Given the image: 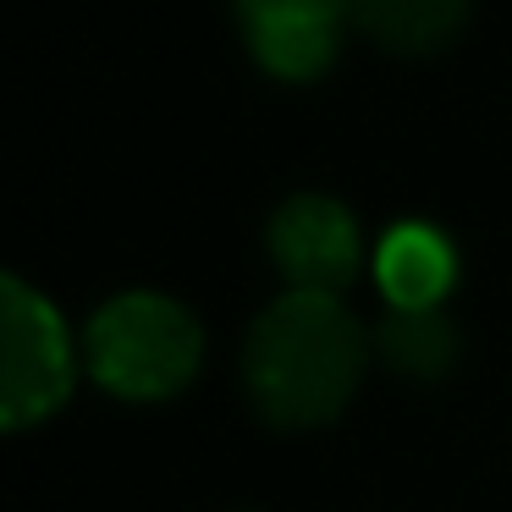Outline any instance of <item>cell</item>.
I'll use <instances>...</instances> for the list:
<instances>
[{"label": "cell", "mask_w": 512, "mask_h": 512, "mask_svg": "<svg viewBox=\"0 0 512 512\" xmlns=\"http://www.w3.org/2000/svg\"><path fill=\"white\" fill-rule=\"evenodd\" d=\"M204 364V331L177 298L122 292L89 325V369L127 402H160L193 386Z\"/></svg>", "instance_id": "cell-2"}, {"label": "cell", "mask_w": 512, "mask_h": 512, "mask_svg": "<svg viewBox=\"0 0 512 512\" xmlns=\"http://www.w3.org/2000/svg\"><path fill=\"white\" fill-rule=\"evenodd\" d=\"M72 336L45 292L6 276L0 287V413L6 430H34L72 397Z\"/></svg>", "instance_id": "cell-3"}, {"label": "cell", "mask_w": 512, "mask_h": 512, "mask_svg": "<svg viewBox=\"0 0 512 512\" xmlns=\"http://www.w3.org/2000/svg\"><path fill=\"white\" fill-rule=\"evenodd\" d=\"M375 281L391 298V309H441L452 281H457V254L435 226L408 221V226L380 237Z\"/></svg>", "instance_id": "cell-6"}, {"label": "cell", "mask_w": 512, "mask_h": 512, "mask_svg": "<svg viewBox=\"0 0 512 512\" xmlns=\"http://www.w3.org/2000/svg\"><path fill=\"white\" fill-rule=\"evenodd\" d=\"M254 61L281 83H314L336 67L353 0H232Z\"/></svg>", "instance_id": "cell-4"}, {"label": "cell", "mask_w": 512, "mask_h": 512, "mask_svg": "<svg viewBox=\"0 0 512 512\" xmlns=\"http://www.w3.org/2000/svg\"><path fill=\"white\" fill-rule=\"evenodd\" d=\"M375 353L391 375L435 386V380L452 375L463 336H457V320L446 309H391L375 331Z\"/></svg>", "instance_id": "cell-8"}, {"label": "cell", "mask_w": 512, "mask_h": 512, "mask_svg": "<svg viewBox=\"0 0 512 512\" xmlns=\"http://www.w3.org/2000/svg\"><path fill=\"white\" fill-rule=\"evenodd\" d=\"M270 259L292 292H336L358 276V221L325 193H298L270 215Z\"/></svg>", "instance_id": "cell-5"}, {"label": "cell", "mask_w": 512, "mask_h": 512, "mask_svg": "<svg viewBox=\"0 0 512 512\" xmlns=\"http://www.w3.org/2000/svg\"><path fill=\"white\" fill-rule=\"evenodd\" d=\"M369 342L342 298L281 292L243 342L248 402L276 430H320L353 402Z\"/></svg>", "instance_id": "cell-1"}, {"label": "cell", "mask_w": 512, "mask_h": 512, "mask_svg": "<svg viewBox=\"0 0 512 512\" xmlns=\"http://www.w3.org/2000/svg\"><path fill=\"white\" fill-rule=\"evenodd\" d=\"M474 17V0H353V28L391 56H441Z\"/></svg>", "instance_id": "cell-7"}]
</instances>
